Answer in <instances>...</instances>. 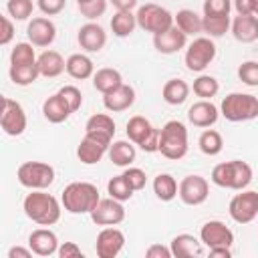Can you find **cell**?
Returning <instances> with one entry per match:
<instances>
[{"label":"cell","instance_id":"1","mask_svg":"<svg viewBox=\"0 0 258 258\" xmlns=\"http://www.w3.org/2000/svg\"><path fill=\"white\" fill-rule=\"evenodd\" d=\"M60 202L52 196L46 194L42 189H32L24 202H22V210L26 214L28 220H32L38 226H52L60 220Z\"/></svg>","mask_w":258,"mask_h":258},{"label":"cell","instance_id":"2","mask_svg":"<svg viewBox=\"0 0 258 258\" xmlns=\"http://www.w3.org/2000/svg\"><path fill=\"white\" fill-rule=\"evenodd\" d=\"M99 200V189L91 181H73L62 189L60 196V204L69 214H91Z\"/></svg>","mask_w":258,"mask_h":258},{"label":"cell","instance_id":"3","mask_svg":"<svg viewBox=\"0 0 258 258\" xmlns=\"http://www.w3.org/2000/svg\"><path fill=\"white\" fill-rule=\"evenodd\" d=\"M250 181H252V167L240 159L218 163L212 169V183H216L218 187L240 191V189H246Z\"/></svg>","mask_w":258,"mask_h":258},{"label":"cell","instance_id":"4","mask_svg":"<svg viewBox=\"0 0 258 258\" xmlns=\"http://www.w3.org/2000/svg\"><path fill=\"white\" fill-rule=\"evenodd\" d=\"M159 153L165 159L177 161L187 153V129L181 121H167L159 129Z\"/></svg>","mask_w":258,"mask_h":258},{"label":"cell","instance_id":"5","mask_svg":"<svg viewBox=\"0 0 258 258\" xmlns=\"http://www.w3.org/2000/svg\"><path fill=\"white\" fill-rule=\"evenodd\" d=\"M220 113L232 123L252 121L258 117V97L250 93H230L222 99Z\"/></svg>","mask_w":258,"mask_h":258},{"label":"cell","instance_id":"6","mask_svg":"<svg viewBox=\"0 0 258 258\" xmlns=\"http://www.w3.org/2000/svg\"><path fill=\"white\" fill-rule=\"evenodd\" d=\"M125 131H127L129 141H133L135 145H139L141 151H145V153L159 151V129L153 127L145 117L133 115L127 121V129Z\"/></svg>","mask_w":258,"mask_h":258},{"label":"cell","instance_id":"7","mask_svg":"<svg viewBox=\"0 0 258 258\" xmlns=\"http://www.w3.org/2000/svg\"><path fill=\"white\" fill-rule=\"evenodd\" d=\"M16 179L28 189H46L54 181V167L44 161H24L16 169Z\"/></svg>","mask_w":258,"mask_h":258},{"label":"cell","instance_id":"8","mask_svg":"<svg viewBox=\"0 0 258 258\" xmlns=\"http://www.w3.org/2000/svg\"><path fill=\"white\" fill-rule=\"evenodd\" d=\"M135 18H137V26H139L141 30H145V32H151V34L165 32L167 28H171V26L175 24L173 14H171L167 8H163V6H159V4H153V2L143 4V6L137 10Z\"/></svg>","mask_w":258,"mask_h":258},{"label":"cell","instance_id":"9","mask_svg":"<svg viewBox=\"0 0 258 258\" xmlns=\"http://www.w3.org/2000/svg\"><path fill=\"white\" fill-rule=\"evenodd\" d=\"M216 52H218L216 50V44H214V40L210 36H198V38H194V42L187 44L185 56H183L187 71L202 73L216 58Z\"/></svg>","mask_w":258,"mask_h":258},{"label":"cell","instance_id":"10","mask_svg":"<svg viewBox=\"0 0 258 258\" xmlns=\"http://www.w3.org/2000/svg\"><path fill=\"white\" fill-rule=\"evenodd\" d=\"M230 218L238 224H250L258 216V191L254 189H240L230 204H228Z\"/></svg>","mask_w":258,"mask_h":258},{"label":"cell","instance_id":"11","mask_svg":"<svg viewBox=\"0 0 258 258\" xmlns=\"http://www.w3.org/2000/svg\"><path fill=\"white\" fill-rule=\"evenodd\" d=\"M0 127L6 135L18 137L26 129V113L22 105L10 97H2V113H0Z\"/></svg>","mask_w":258,"mask_h":258},{"label":"cell","instance_id":"12","mask_svg":"<svg viewBox=\"0 0 258 258\" xmlns=\"http://www.w3.org/2000/svg\"><path fill=\"white\" fill-rule=\"evenodd\" d=\"M111 143H113V139H109V137H103L97 133H85V137L81 139V143L77 147V157L85 165H95L109 151Z\"/></svg>","mask_w":258,"mask_h":258},{"label":"cell","instance_id":"13","mask_svg":"<svg viewBox=\"0 0 258 258\" xmlns=\"http://www.w3.org/2000/svg\"><path fill=\"white\" fill-rule=\"evenodd\" d=\"M177 196L185 206H200L210 196V183L202 175H185L179 181Z\"/></svg>","mask_w":258,"mask_h":258},{"label":"cell","instance_id":"14","mask_svg":"<svg viewBox=\"0 0 258 258\" xmlns=\"http://www.w3.org/2000/svg\"><path fill=\"white\" fill-rule=\"evenodd\" d=\"M91 220L97 226H119L125 220L123 202H119V200H115L111 196L105 198V200H99V204L91 212Z\"/></svg>","mask_w":258,"mask_h":258},{"label":"cell","instance_id":"15","mask_svg":"<svg viewBox=\"0 0 258 258\" xmlns=\"http://www.w3.org/2000/svg\"><path fill=\"white\" fill-rule=\"evenodd\" d=\"M123 246H125V234L115 226H105L97 234L95 250H97L99 258H115V256H119Z\"/></svg>","mask_w":258,"mask_h":258},{"label":"cell","instance_id":"16","mask_svg":"<svg viewBox=\"0 0 258 258\" xmlns=\"http://www.w3.org/2000/svg\"><path fill=\"white\" fill-rule=\"evenodd\" d=\"M200 240L208 248H218V246H232L234 244V232L220 220H210L202 226L200 230Z\"/></svg>","mask_w":258,"mask_h":258},{"label":"cell","instance_id":"17","mask_svg":"<svg viewBox=\"0 0 258 258\" xmlns=\"http://www.w3.org/2000/svg\"><path fill=\"white\" fill-rule=\"evenodd\" d=\"M26 36H28V40H30L34 46L44 48V46H50V44L54 42V38H56V26H54V22H52L50 18H46V16H36V18H32V20L28 22V26H26Z\"/></svg>","mask_w":258,"mask_h":258},{"label":"cell","instance_id":"18","mask_svg":"<svg viewBox=\"0 0 258 258\" xmlns=\"http://www.w3.org/2000/svg\"><path fill=\"white\" fill-rule=\"evenodd\" d=\"M77 40H79V46L87 52H99L103 50V46L107 44V32L103 30L101 24L97 22H87L79 28V34H77Z\"/></svg>","mask_w":258,"mask_h":258},{"label":"cell","instance_id":"19","mask_svg":"<svg viewBox=\"0 0 258 258\" xmlns=\"http://www.w3.org/2000/svg\"><path fill=\"white\" fill-rule=\"evenodd\" d=\"M185 44H187V34L181 32L175 24L171 28H167L165 32L153 34V46L161 54H175L181 48H185Z\"/></svg>","mask_w":258,"mask_h":258},{"label":"cell","instance_id":"20","mask_svg":"<svg viewBox=\"0 0 258 258\" xmlns=\"http://www.w3.org/2000/svg\"><path fill=\"white\" fill-rule=\"evenodd\" d=\"M218 117H220L218 107H216L212 101H208V99H202V101L194 103V105L187 109V119H189V123L196 125V127H202V129L212 127V125L218 121Z\"/></svg>","mask_w":258,"mask_h":258},{"label":"cell","instance_id":"21","mask_svg":"<svg viewBox=\"0 0 258 258\" xmlns=\"http://www.w3.org/2000/svg\"><path fill=\"white\" fill-rule=\"evenodd\" d=\"M28 246L36 256H52L58 252V238L52 230L48 228H38L30 232L28 236Z\"/></svg>","mask_w":258,"mask_h":258},{"label":"cell","instance_id":"22","mask_svg":"<svg viewBox=\"0 0 258 258\" xmlns=\"http://www.w3.org/2000/svg\"><path fill=\"white\" fill-rule=\"evenodd\" d=\"M232 34L238 42L250 44L258 40V16L256 14H238L232 20Z\"/></svg>","mask_w":258,"mask_h":258},{"label":"cell","instance_id":"23","mask_svg":"<svg viewBox=\"0 0 258 258\" xmlns=\"http://www.w3.org/2000/svg\"><path fill=\"white\" fill-rule=\"evenodd\" d=\"M133 103H135V89L125 83L121 87H117L115 91L103 95V105L111 113H121V111L129 109Z\"/></svg>","mask_w":258,"mask_h":258},{"label":"cell","instance_id":"24","mask_svg":"<svg viewBox=\"0 0 258 258\" xmlns=\"http://www.w3.org/2000/svg\"><path fill=\"white\" fill-rule=\"evenodd\" d=\"M36 67H38L40 77L54 79V77H58V75H62L67 71V60L56 50H44V52L38 54Z\"/></svg>","mask_w":258,"mask_h":258},{"label":"cell","instance_id":"25","mask_svg":"<svg viewBox=\"0 0 258 258\" xmlns=\"http://www.w3.org/2000/svg\"><path fill=\"white\" fill-rule=\"evenodd\" d=\"M71 113H73V109H71L69 103L62 99L60 93L50 95V97L44 99V103H42V115H44V119H46L48 123H62V121H67V119L71 117Z\"/></svg>","mask_w":258,"mask_h":258},{"label":"cell","instance_id":"26","mask_svg":"<svg viewBox=\"0 0 258 258\" xmlns=\"http://www.w3.org/2000/svg\"><path fill=\"white\" fill-rule=\"evenodd\" d=\"M169 248H171V254L175 258H191V256H202L204 254L202 240H198L191 234H177L171 240Z\"/></svg>","mask_w":258,"mask_h":258},{"label":"cell","instance_id":"27","mask_svg":"<svg viewBox=\"0 0 258 258\" xmlns=\"http://www.w3.org/2000/svg\"><path fill=\"white\" fill-rule=\"evenodd\" d=\"M67 73L77 81H85L95 75V64L87 54L75 52L67 58Z\"/></svg>","mask_w":258,"mask_h":258},{"label":"cell","instance_id":"28","mask_svg":"<svg viewBox=\"0 0 258 258\" xmlns=\"http://www.w3.org/2000/svg\"><path fill=\"white\" fill-rule=\"evenodd\" d=\"M121 85H123V77H121V73H119L117 69L105 67V69H99V71L93 75V87H95L99 93H103V95L115 91V89L121 87Z\"/></svg>","mask_w":258,"mask_h":258},{"label":"cell","instance_id":"29","mask_svg":"<svg viewBox=\"0 0 258 258\" xmlns=\"http://www.w3.org/2000/svg\"><path fill=\"white\" fill-rule=\"evenodd\" d=\"M109 159L117 167H129L135 161V143L133 141H115L109 147Z\"/></svg>","mask_w":258,"mask_h":258},{"label":"cell","instance_id":"30","mask_svg":"<svg viewBox=\"0 0 258 258\" xmlns=\"http://www.w3.org/2000/svg\"><path fill=\"white\" fill-rule=\"evenodd\" d=\"M173 20H175V26H177L181 32H185L187 36H196V34L204 32V18L198 16V14H196L194 10H189V8L179 10V12L173 16Z\"/></svg>","mask_w":258,"mask_h":258},{"label":"cell","instance_id":"31","mask_svg":"<svg viewBox=\"0 0 258 258\" xmlns=\"http://www.w3.org/2000/svg\"><path fill=\"white\" fill-rule=\"evenodd\" d=\"M161 97L169 105H181L189 97V85L181 79H169L161 89Z\"/></svg>","mask_w":258,"mask_h":258},{"label":"cell","instance_id":"32","mask_svg":"<svg viewBox=\"0 0 258 258\" xmlns=\"http://www.w3.org/2000/svg\"><path fill=\"white\" fill-rule=\"evenodd\" d=\"M85 133H97V135H103V137L113 139V135H115V121L107 113H95V115H91L87 119Z\"/></svg>","mask_w":258,"mask_h":258},{"label":"cell","instance_id":"33","mask_svg":"<svg viewBox=\"0 0 258 258\" xmlns=\"http://www.w3.org/2000/svg\"><path fill=\"white\" fill-rule=\"evenodd\" d=\"M135 26H137V18L131 10H117L111 18V30L119 38H125L129 34H133Z\"/></svg>","mask_w":258,"mask_h":258},{"label":"cell","instance_id":"34","mask_svg":"<svg viewBox=\"0 0 258 258\" xmlns=\"http://www.w3.org/2000/svg\"><path fill=\"white\" fill-rule=\"evenodd\" d=\"M177 189H179V183L175 181L173 175H169V173L155 175V179H153V194L157 196V200L171 202L177 196Z\"/></svg>","mask_w":258,"mask_h":258},{"label":"cell","instance_id":"35","mask_svg":"<svg viewBox=\"0 0 258 258\" xmlns=\"http://www.w3.org/2000/svg\"><path fill=\"white\" fill-rule=\"evenodd\" d=\"M40 77L36 62L34 64H10V81L18 87H28Z\"/></svg>","mask_w":258,"mask_h":258},{"label":"cell","instance_id":"36","mask_svg":"<svg viewBox=\"0 0 258 258\" xmlns=\"http://www.w3.org/2000/svg\"><path fill=\"white\" fill-rule=\"evenodd\" d=\"M198 145H200V151H202L204 155L214 157V155H218V153L224 149V139H222V135H220L216 129H206V131L200 135Z\"/></svg>","mask_w":258,"mask_h":258},{"label":"cell","instance_id":"37","mask_svg":"<svg viewBox=\"0 0 258 258\" xmlns=\"http://www.w3.org/2000/svg\"><path fill=\"white\" fill-rule=\"evenodd\" d=\"M202 18H204V32L210 38L224 36L230 30V26H232L230 16H202Z\"/></svg>","mask_w":258,"mask_h":258},{"label":"cell","instance_id":"38","mask_svg":"<svg viewBox=\"0 0 258 258\" xmlns=\"http://www.w3.org/2000/svg\"><path fill=\"white\" fill-rule=\"evenodd\" d=\"M133 191H135V189L127 183V179H125L123 173H121V175H115V177H111V179L107 181V194H109L111 198L119 200V202L131 200V198H133Z\"/></svg>","mask_w":258,"mask_h":258},{"label":"cell","instance_id":"39","mask_svg":"<svg viewBox=\"0 0 258 258\" xmlns=\"http://www.w3.org/2000/svg\"><path fill=\"white\" fill-rule=\"evenodd\" d=\"M218 91H220V83L214 79V77H210V75H200L196 81H194V93L200 97V99H212V97H216L218 95Z\"/></svg>","mask_w":258,"mask_h":258},{"label":"cell","instance_id":"40","mask_svg":"<svg viewBox=\"0 0 258 258\" xmlns=\"http://www.w3.org/2000/svg\"><path fill=\"white\" fill-rule=\"evenodd\" d=\"M32 46V42H18L10 52V64H34L38 56Z\"/></svg>","mask_w":258,"mask_h":258},{"label":"cell","instance_id":"41","mask_svg":"<svg viewBox=\"0 0 258 258\" xmlns=\"http://www.w3.org/2000/svg\"><path fill=\"white\" fill-rule=\"evenodd\" d=\"M6 10L14 20H28L32 16L34 2L32 0H8Z\"/></svg>","mask_w":258,"mask_h":258},{"label":"cell","instance_id":"42","mask_svg":"<svg viewBox=\"0 0 258 258\" xmlns=\"http://www.w3.org/2000/svg\"><path fill=\"white\" fill-rule=\"evenodd\" d=\"M238 79L248 87H258V62L246 60L238 67Z\"/></svg>","mask_w":258,"mask_h":258},{"label":"cell","instance_id":"43","mask_svg":"<svg viewBox=\"0 0 258 258\" xmlns=\"http://www.w3.org/2000/svg\"><path fill=\"white\" fill-rule=\"evenodd\" d=\"M232 0H204V16H230Z\"/></svg>","mask_w":258,"mask_h":258},{"label":"cell","instance_id":"44","mask_svg":"<svg viewBox=\"0 0 258 258\" xmlns=\"http://www.w3.org/2000/svg\"><path fill=\"white\" fill-rule=\"evenodd\" d=\"M107 10V0H91V2H85V4H79V12L89 18V20H97L105 14Z\"/></svg>","mask_w":258,"mask_h":258},{"label":"cell","instance_id":"45","mask_svg":"<svg viewBox=\"0 0 258 258\" xmlns=\"http://www.w3.org/2000/svg\"><path fill=\"white\" fill-rule=\"evenodd\" d=\"M123 175H125L127 183H129L135 191L143 189V187H145V183H147V175H145V171H143V169H139V167H131V165H129V167L123 171Z\"/></svg>","mask_w":258,"mask_h":258},{"label":"cell","instance_id":"46","mask_svg":"<svg viewBox=\"0 0 258 258\" xmlns=\"http://www.w3.org/2000/svg\"><path fill=\"white\" fill-rule=\"evenodd\" d=\"M58 93H60L62 99L69 103V107L73 109V113L81 109V105H83V95H81V91H79L75 85H64Z\"/></svg>","mask_w":258,"mask_h":258},{"label":"cell","instance_id":"47","mask_svg":"<svg viewBox=\"0 0 258 258\" xmlns=\"http://www.w3.org/2000/svg\"><path fill=\"white\" fill-rule=\"evenodd\" d=\"M36 6L40 8L42 14L46 16H56L64 10L67 6V0H36Z\"/></svg>","mask_w":258,"mask_h":258},{"label":"cell","instance_id":"48","mask_svg":"<svg viewBox=\"0 0 258 258\" xmlns=\"http://www.w3.org/2000/svg\"><path fill=\"white\" fill-rule=\"evenodd\" d=\"M0 22H2L0 44H2V46H6V44H10V40L14 38V24H12V20H10L8 16H2V18H0Z\"/></svg>","mask_w":258,"mask_h":258},{"label":"cell","instance_id":"49","mask_svg":"<svg viewBox=\"0 0 258 258\" xmlns=\"http://www.w3.org/2000/svg\"><path fill=\"white\" fill-rule=\"evenodd\" d=\"M56 254L60 258H83V252H81V248L75 242H62L58 246V252Z\"/></svg>","mask_w":258,"mask_h":258},{"label":"cell","instance_id":"50","mask_svg":"<svg viewBox=\"0 0 258 258\" xmlns=\"http://www.w3.org/2000/svg\"><path fill=\"white\" fill-rule=\"evenodd\" d=\"M145 256L147 258H171V248L167 246H161V244H151L147 250H145Z\"/></svg>","mask_w":258,"mask_h":258},{"label":"cell","instance_id":"51","mask_svg":"<svg viewBox=\"0 0 258 258\" xmlns=\"http://www.w3.org/2000/svg\"><path fill=\"white\" fill-rule=\"evenodd\" d=\"M258 0H232V6L238 14H254Z\"/></svg>","mask_w":258,"mask_h":258},{"label":"cell","instance_id":"52","mask_svg":"<svg viewBox=\"0 0 258 258\" xmlns=\"http://www.w3.org/2000/svg\"><path fill=\"white\" fill-rule=\"evenodd\" d=\"M34 252L30 250V246L28 248H22V246H14V248H10L8 250V258H30Z\"/></svg>","mask_w":258,"mask_h":258},{"label":"cell","instance_id":"53","mask_svg":"<svg viewBox=\"0 0 258 258\" xmlns=\"http://www.w3.org/2000/svg\"><path fill=\"white\" fill-rule=\"evenodd\" d=\"M117 10H133L137 6V0H109Z\"/></svg>","mask_w":258,"mask_h":258},{"label":"cell","instance_id":"54","mask_svg":"<svg viewBox=\"0 0 258 258\" xmlns=\"http://www.w3.org/2000/svg\"><path fill=\"white\" fill-rule=\"evenodd\" d=\"M210 256H222V258H230L232 250L228 246H218V248H210Z\"/></svg>","mask_w":258,"mask_h":258},{"label":"cell","instance_id":"55","mask_svg":"<svg viewBox=\"0 0 258 258\" xmlns=\"http://www.w3.org/2000/svg\"><path fill=\"white\" fill-rule=\"evenodd\" d=\"M85 2H91V0H77V4H85Z\"/></svg>","mask_w":258,"mask_h":258},{"label":"cell","instance_id":"56","mask_svg":"<svg viewBox=\"0 0 258 258\" xmlns=\"http://www.w3.org/2000/svg\"><path fill=\"white\" fill-rule=\"evenodd\" d=\"M254 14H256V16H258V4H256V10H254Z\"/></svg>","mask_w":258,"mask_h":258}]
</instances>
